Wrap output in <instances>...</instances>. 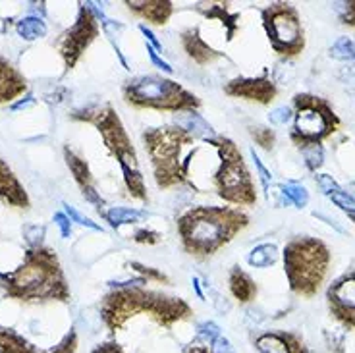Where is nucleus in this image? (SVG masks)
<instances>
[{"instance_id": "1", "label": "nucleus", "mask_w": 355, "mask_h": 353, "mask_svg": "<svg viewBox=\"0 0 355 353\" xmlns=\"http://www.w3.org/2000/svg\"><path fill=\"white\" fill-rule=\"evenodd\" d=\"M101 320L108 334H120L128 322L137 317L149 318L157 327L172 330L178 322L193 318V307L180 295L151 290L147 286H125L112 288L98 303Z\"/></svg>"}, {"instance_id": "2", "label": "nucleus", "mask_w": 355, "mask_h": 353, "mask_svg": "<svg viewBox=\"0 0 355 353\" xmlns=\"http://www.w3.org/2000/svg\"><path fill=\"white\" fill-rule=\"evenodd\" d=\"M249 214L230 205H193L176 218L178 238L184 253L207 261L248 228Z\"/></svg>"}, {"instance_id": "3", "label": "nucleus", "mask_w": 355, "mask_h": 353, "mask_svg": "<svg viewBox=\"0 0 355 353\" xmlns=\"http://www.w3.org/2000/svg\"><path fill=\"white\" fill-rule=\"evenodd\" d=\"M0 288L10 300L24 303H68L71 298L60 259L51 248H27L18 268L0 273Z\"/></svg>"}, {"instance_id": "4", "label": "nucleus", "mask_w": 355, "mask_h": 353, "mask_svg": "<svg viewBox=\"0 0 355 353\" xmlns=\"http://www.w3.org/2000/svg\"><path fill=\"white\" fill-rule=\"evenodd\" d=\"M141 139L157 187L162 191L182 186L191 189V164L201 147L199 139L176 124L145 128Z\"/></svg>"}, {"instance_id": "5", "label": "nucleus", "mask_w": 355, "mask_h": 353, "mask_svg": "<svg viewBox=\"0 0 355 353\" xmlns=\"http://www.w3.org/2000/svg\"><path fill=\"white\" fill-rule=\"evenodd\" d=\"M70 118L76 122H85V124L97 128L98 135H101L108 153L118 160V166L122 170V178H124V186L128 193L132 195V199L147 203L149 195H147V186H145L141 168H139L137 150L133 147L132 137H130V133L125 130L124 122H122L120 114L116 112L114 106L110 103L85 106L80 110H73Z\"/></svg>"}, {"instance_id": "6", "label": "nucleus", "mask_w": 355, "mask_h": 353, "mask_svg": "<svg viewBox=\"0 0 355 353\" xmlns=\"http://www.w3.org/2000/svg\"><path fill=\"white\" fill-rule=\"evenodd\" d=\"M282 261L290 291L297 298L311 300L319 293L329 276L332 253L322 239L295 236L284 246Z\"/></svg>"}, {"instance_id": "7", "label": "nucleus", "mask_w": 355, "mask_h": 353, "mask_svg": "<svg viewBox=\"0 0 355 353\" xmlns=\"http://www.w3.org/2000/svg\"><path fill=\"white\" fill-rule=\"evenodd\" d=\"M207 141L218 157L213 174L214 193L230 207H253L257 203V187L240 147L226 135H216Z\"/></svg>"}, {"instance_id": "8", "label": "nucleus", "mask_w": 355, "mask_h": 353, "mask_svg": "<svg viewBox=\"0 0 355 353\" xmlns=\"http://www.w3.org/2000/svg\"><path fill=\"white\" fill-rule=\"evenodd\" d=\"M125 105L157 112H197L201 98L182 83L164 76H135L122 83Z\"/></svg>"}, {"instance_id": "9", "label": "nucleus", "mask_w": 355, "mask_h": 353, "mask_svg": "<svg viewBox=\"0 0 355 353\" xmlns=\"http://www.w3.org/2000/svg\"><path fill=\"white\" fill-rule=\"evenodd\" d=\"M340 118L327 98L297 93L293 97V126L290 139L302 150L311 145H322L340 130Z\"/></svg>"}, {"instance_id": "10", "label": "nucleus", "mask_w": 355, "mask_h": 353, "mask_svg": "<svg viewBox=\"0 0 355 353\" xmlns=\"http://www.w3.org/2000/svg\"><path fill=\"white\" fill-rule=\"evenodd\" d=\"M261 21L266 39L280 58L293 60L305 49L302 16L290 2H272L261 10Z\"/></svg>"}, {"instance_id": "11", "label": "nucleus", "mask_w": 355, "mask_h": 353, "mask_svg": "<svg viewBox=\"0 0 355 353\" xmlns=\"http://www.w3.org/2000/svg\"><path fill=\"white\" fill-rule=\"evenodd\" d=\"M101 29H103V26H101V19L95 14L93 6L81 2L78 6L76 21L56 41V49L62 56L66 74L76 68V64L80 62V58L85 54V51L101 35Z\"/></svg>"}, {"instance_id": "12", "label": "nucleus", "mask_w": 355, "mask_h": 353, "mask_svg": "<svg viewBox=\"0 0 355 353\" xmlns=\"http://www.w3.org/2000/svg\"><path fill=\"white\" fill-rule=\"evenodd\" d=\"M330 317L346 330H355V268L338 276L327 290Z\"/></svg>"}, {"instance_id": "13", "label": "nucleus", "mask_w": 355, "mask_h": 353, "mask_svg": "<svg viewBox=\"0 0 355 353\" xmlns=\"http://www.w3.org/2000/svg\"><path fill=\"white\" fill-rule=\"evenodd\" d=\"M224 93L228 97L243 98L249 103H257V105H270L278 97V85L266 74L257 76V78H234L224 85Z\"/></svg>"}, {"instance_id": "14", "label": "nucleus", "mask_w": 355, "mask_h": 353, "mask_svg": "<svg viewBox=\"0 0 355 353\" xmlns=\"http://www.w3.org/2000/svg\"><path fill=\"white\" fill-rule=\"evenodd\" d=\"M257 353H309L302 334L292 330H263L253 336Z\"/></svg>"}, {"instance_id": "15", "label": "nucleus", "mask_w": 355, "mask_h": 353, "mask_svg": "<svg viewBox=\"0 0 355 353\" xmlns=\"http://www.w3.org/2000/svg\"><path fill=\"white\" fill-rule=\"evenodd\" d=\"M64 159H66V164L70 168L71 176L76 180V184L80 186L81 195L85 197V201H89L91 205H95L98 209V214L105 211V199L101 197V193L95 187V180H93V174L89 170V164L85 160L81 159L80 155L76 150H71L70 147H64Z\"/></svg>"}, {"instance_id": "16", "label": "nucleus", "mask_w": 355, "mask_h": 353, "mask_svg": "<svg viewBox=\"0 0 355 353\" xmlns=\"http://www.w3.org/2000/svg\"><path fill=\"white\" fill-rule=\"evenodd\" d=\"M180 43H182L184 53L201 68L214 64L216 60L226 56L220 51H216L213 44H209V41L201 35V27L199 26L186 27L184 31H180Z\"/></svg>"}, {"instance_id": "17", "label": "nucleus", "mask_w": 355, "mask_h": 353, "mask_svg": "<svg viewBox=\"0 0 355 353\" xmlns=\"http://www.w3.org/2000/svg\"><path fill=\"white\" fill-rule=\"evenodd\" d=\"M124 6L135 18L147 21L149 26H166L174 16V2L170 0H125Z\"/></svg>"}, {"instance_id": "18", "label": "nucleus", "mask_w": 355, "mask_h": 353, "mask_svg": "<svg viewBox=\"0 0 355 353\" xmlns=\"http://www.w3.org/2000/svg\"><path fill=\"white\" fill-rule=\"evenodd\" d=\"M27 91V80L24 74L10 62L8 58L0 56V105L12 103Z\"/></svg>"}, {"instance_id": "19", "label": "nucleus", "mask_w": 355, "mask_h": 353, "mask_svg": "<svg viewBox=\"0 0 355 353\" xmlns=\"http://www.w3.org/2000/svg\"><path fill=\"white\" fill-rule=\"evenodd\" d=\"M0 199H4L10 207L16 209H29V195L19 184L18 176L12 172V168L0 159Z\"/></svg>"}, {"instance_id": "20", "label": "nucleus", "mask_w": 355, "mask_h": 353, "mask_svg": "<svg viewBox=\"0 0 355 353\" xmlns=\"http://www.w3.org/2000/svg\"><path fill=\"white\" fill-rule=\"evenodd\" d=\"M228 290L232 298L238 301L240 305H249L257 300V282L253 280V276L243 270L240 265H234L228 273Z\"/></svg>"}, {"instance_id": "21", "label": "nucleus", "mask_w": 355, "mask_h": 353, "mask_svg": "<svg viewBox=\"0 0 355 353\" xmlns=\"http://www.w3.org/2000/svg\"><path fill=\"white\" fill-rule=\"evenodd\" d=\"M196 10L199 14H203L207 19H218L226 31V41H232L238 27H240V14L230 12L226 4L220 2H211V4H197Z\"/></svg>"}, {"instance_id": "22", "label": "nucleus", "mask_w": 355, "mask_h": 353, "mask_svg": "<svg viewBox=\"0 0 355 353\" xmlns=\"http://www.w3.org/2000/svg\"><path fill=\"white\" fill-rule=\"evenodd\" d=\"M174 124L184 128L186 132L191 133L199 141H207V139L216 137L213 126L209 124L199 112H178V114H174Z\"/></svg>"}, {"instance_id": "23", "label": "nucleus", "mask_w": 355, "mask_h": 353, "mask_svg": "<svg viewBox=\"0 0 355 353\" xmlns=\"http://www.w3.org/2000/svg\"><path fill=\"white\" fill-rule=\"evenodd\" d=\"M0 353H41V350L14 328L0 327Z\"/></svg>"}, {"instance_id": "24", "label": "nucleus", "mask_w": 355, "mask_h": 353, "mask_svg": "<svg viewBox=\"0 0 355 353\" xmlns=\"http://www.w3.org/2000/svg\"><path fill=\"white\" fill-rule=\"evenodd\" d=\"M101 216L110 224V228L120 230L125 224H137L143 218H147V212L132 207H110L101 212Z\"/></svg>"}, {"instance_id": "25", "label": "nucleus", "mask_w": 355, "mask_h": 353, "mask_svg": "<svg viewBox=\"0 0 355 353\" xmlns=\"http://www.w3.org/2000/svg\"><path fill=\"white\" fill-rule=\"evenodd\" d=\"M278 261V248L275 243H261L249 251L248 263L253 268H268Z\"/></svg>"}, {"instance_id": "26", "label": "nucleus", "mask_w": 355, "mask_h": 353, "mask_svg": "<svg viewBox=\"0 0 355 353\" xmlns=\"http://www.w3.org/2000/svg\"><path fill=\"white\" fill-rule=\"evenodd\" d=\"M16 33H18L24 41H37L46 35V24L43 18L37 16H26L16 21Z\"/></svg>"}, {"instance_id": "27", "label": "nucleus", "mask_w": 355, "mask_h": 353, "mask_svg": "<svg viewBox=\"0 0 355 353\" xmlns=\"http://www.w3.org/2000/svg\"><path fill=\"white\" fill-rule=\"evenodd\" d=\"M220 327L214 322V320H203L196 327V338H193V344L201 345H211L216 342V338H220Z\"/></svg>"}, {"instance_id": "28", "label": "nucleus", "mask_w": 355, "mask_h": 353, "mask_svg": "<svg viewBox=\"0 0 355 353\" xmlns=\"http://www.w3.org/2000/svg\"><path fill=\"white\" fill-rule=\"evenodd\" d=\"M280 187H282V193L286 195V199L290 201V205L297 207V209L307 207V203H309V191L302 184H297V182H286Z\"/></svg>"}, {"instance_id": "29", "label": "nucleus", "mask_w": 355, "mask_h": 353, "mask_svg": "<svg viewBox=\"0 0 355 353\" xmlns=\"http://www.w3.org/2000/svg\"><path fill=\"white\" fill-rule=\"evenodd\" d=\"M330 56L340 62H354L355 60V43L349 37H340L330 46Z\"/></svg>"}, {"instance_id": "30", "label": "nucleus", "mask_w": 355, "mask_h": 353, "mask_svg": "<svg viewBox=\"0 0 355 353\" xmlns=\"http://www.w3.org/2000/svg\"><path fill=\"white\" fill-rule=\"evenodd\" d=\"M128 268H132L133 273L137 274V276H141L143 280H147V282H159V284H170V278L166 274L159 270V268H153V266H147L139 263V261H132V263H128Z\"/></svg>"}, {"instance_id": "31", "label": "nucleus", "mask_w": 355, "mask_h": 353, "mask_svg": "<svg viewBox=\"0 0 355 353\" xmlns=\"http://www.w3.org/2000/svg\"><path fill=\"white\" fill-rule=\"evenodd\" d=\"M249 135L251 139L257 143L261 149L272 150L276 145V133L275 130L266 128V126H251L249 128Z\"/></svg>"}, {"instance_id": "32", "label": "nucleus", "mask_w": 355, "mask_h": 353, "mask_svg": "<svg viewBox=\"0 0 355 353\" xmlns=\"http://www.w3.org/2000/svg\"><path fill=\"white\" fill-rule=\"evenodd\" d=\"M303 159H305V166L309 168L311 172H317L322 164H324V149L322 145H311L302 149Z\"/></svg>"}, {"instance_id": "33", "label": "nucleus", "mask_w": 355, "mask_h": 353, "mask_svg": "<svg viewBox=\"0 0 355 353\" xmlns=\"http://www.w3.org/2000/svg\"><path fill=\"white\" fill-rule=\"evenodd\" d=\"M78 350H80V336L76 332V328H71L53 350H49V353H78Z\"/></svg>"}, {"instance_id": "34", "label": "nucleus", "mask_w": 355, "mask_h": 353, "mask_svg": "<svg viewBox=\"0 0 355 353\" xmlns=\"http://www.w3.org/2000/svg\"><path fill=\"white\" fill-rule=\"evenodd\" d=\"M62 207H64V212L68 214V218H70L71 222H76V224H80V226H85V228L89 230H95V232H103V228L98 226L97 222H93L89 216L81 214L76 207H71V205L68 203H62Z\"/></svg>"}, {"instance_id": "35", "label": "nucleus", "mask_w": 355, "mask_h": 353, "mask_svg": "<svg viewBox=\"0 0 355 353\" xmlns=\"http://www.w3.org/2000/svg\"><path fill=\"white\" fill-rule=\"evenodd\" d=\"M334 10L338 12V18L344 26L355 27V0L338 2V4H334Z\"/></svg>"}, {"instance_id": "36", "label": "nucleus", "mask_w": 355, "mask_h": 353, "mask_svg": "<svg viewBox=\"0 0 355 353\" xmlns=\"http://www.w3.org/2000/svg\"><path fill=\"white\" fill-rule=\"evenodd\" d=\"M24 239H26L29 248H41L44 239V226H39V224L24 226Z\"/></svg>"}, {"instance_id": "37", "label": "nucleus", "mask_w": 355, "mask_h": 353, "mask_svg": "<svg viewBox=\"0 0 355 353\" xmlns=\"http://www.w3.org/2000/svg\"><path fill=\"white\" fill-rule=\"evenodd\" d=\"M249 153H251V159H253L255 168H257V174H259V180H261V186H263V191L268 195L270 193V187H272V174L266 170V166L263 164V160L259 159V155L255 153V149H251Z\"/></svg>"}, {"instance_id": "38", "label": "nucleus", "mask_w": 355, "mask_h": 353, "mask_svg": "<svg viewBox=\"0 0 355 353\" xmlns=\"http://www.w3.org/2000/svg\"><path fill=\"white\" fill-rule=\"evenodd\" d=\"M329 199L332 203L340 207L342 211L346 212H355V197L349 191H344V189H338L334 193L329 195Z\"/></svg>"}, {"instance_id": "39", "label": "nucleus", "mask_w": 355, "mask_h": 353, "mask_svg": "<svg viewBox=\"0 0 355 353\" xmlns=\"http://www.w3.org/2000/svg\"><path fill=\"white\" fill-rule=\"evenodd\" d=\"M268 120L275 126H286L290 120H293V110L290 106H278L275 110H270Z\"/></svg>"}, {"instance_id": "40", "label": "nucleus", "mask_w": 355, "mask_h": 353, "mask_svg": "<svg viewBox=\"0 0 355 353\" xmlns=\"http://www.w3.org/2000/svg\"><path fill=\"white\" fill-rule=\"evenodd\" d=\"M203 286L207 288V291H209V300H211V303H213L214 307H216V311H220V313H228L232 307L230 301L226 300L220 291H216L214 288H211V284L203 282Z\"/></svg>"}, {"instance_id": "41", "label": "nucleus", "mask_w": 355, "mask_h": 353, "mask_svg": "<svg viewBox=\"0 0 355 353\" xmlns=\"http://www.w3.org/2000/svg\"><path fill=\"white\" fill-rule=\"evenodd\" d=\"M133 241H137V243H149V246H153V243H159L160 241V234L149 228L137 230V232L133 234Z\"/></svg>"}, {"instance_id": "42", "label": "nucleus", "mask_w": 355, "mask_h": 353, "mask_svg": "<svg viewBox=\"0 0 355 353\" xmlns=\"http://www.w3.org/2000/svg\"><path fill=\"white\" fill-rule=\"evenodd\" d=\"M317 184H319V187L322 189V193L324 195H330L334 193V191H338V189H342V187L338 186L336 180L332 176H329V174H317Z\"/></svg>"}, {"instance_id": "43", "label": "nucleus", "mask_w": 355, "mask_h": 353, "mask_svg": "<svg viewBox=\"0 0 355 353\" xmlns=\"http://www.w3.org/2000/svg\"><path fill=\"white\" fill-rule=\"evenodd\" d=\"M139 31H141L143 37H145V43L149 44L151 49H155L157 53H164V46H162V43L157 39V35L153 33L149 27L145 26V24H139Z\"/></svg>"}, {"instance_id": "44", "label": "nucleus", "mask_w": 355, "mask_h": 353, "mask_svg": "<svg viewBox=\"0 0 355 353\" xmlns=\"http://www.w3.org/2000/svg\"><path fill=\"white\" fill-rule=\"evenodd\" d=\"M54 222H56V226L60 228V234H62L64 239H68L71 236V221L68 218V214L66 212H56L54 214Z\"/></svg>"}, {"instance_id": "45", "label": "nucleus", "mask_w": 355, "mask_h": 353, "mask_svg": "<svg viewBox=\"0 0 355 353\" xmlns=\"http://www.w3.org/2000/svg\"><path fill=\"white\" fill-rule=\"evenodd\" d=\"M147 54H149L151 62L155 64V68H159V70L164 71V74H174V68H172L166 60H162V58L159 56V53H157L155 49H151L149 44H147Z\"/></svg>"}, {"instance_id": "46", "label": "nucleus", "mask_w": 355, "mask_h": 353, "mask_svg": "<svg viewBox=\"0 0 355 353\" xmlns=\"http://www.w3.org/2000/svg\"><path fill=\"white\" fill-rule=\"evenodd\" d=\"M91 353H125L122 344H118L116 340H108V342H103V344H97Z\"/></svg>"}, {"instance_id": "47", "label": "nucleus", "mask_w": 355, "mask_h": 353, "mask_svg": "<svg viewBox=\"0 0 355 353\" xmlns=\"http://www.w3.org/2000/svg\"><path fill=\"white\" fill-rule=\"evenodd\" d=\"M211 350H213V353H236L234 345H232V342L226 338V336L216 338V342L211 345Z\"/></svg>"}, {"instance_id": "48", "label": "nucleus", "mask_w": 355, "mask_h": 353, "mask_svg": "<svg viewBox=\"0 0 355 353\" xmlns=\"http://www.w3.org/2000/svg\"><path fill=\"white\" fill-rule=\"evenodd\" d=\"M35 105V97L33 95H27L26 98H21V101H18V103H14V105H10V110H26V108H29V106Z\"/></svg>"}, {"instance_id": "49", "label": "nucleus", "mask_w": 355, "mask_h": 353, "mask_svg": "<svg viewBox=\"0 0 355 353\" xmlns=\"http://www.w3.org/2000/svg\"><path fill=\"white\" fill-rule=\"evenodd\" d=\"M182 353H213V350L209 347V345H201V344H191L186 345L184 350H182Z\"/></svg>"}, {"instance_id": "50", "label": "nucleus", "mask_w": 355, "mask_h": 353, "mask_svg": "<svg viewBox=\"0 0 355 353\" xmlns=\"http://www.w3.org/2000/svg\"><path fill=\"white\" fill-rule=\"evenodd\" d=\"M193 290H196V293H197V298H199V300H207V295H205L203 293V290H201V282H199V278H193Z\"/></svg>"}, {"instance_id": "51", "label": "nucleus", "mask_w": 355, "mask_h": 353, "mask_svg": "<svg viewBox=\"0 0 355 353\" xmlns=\"http://www.w3.org/2000/svg\"><path fill=\"white\" fill-rule=\"evenodd\" d=\"M6 31H8V21L0 18V33H6Z\"/></svg>"}, {"instance_id": "52", "label": "nucleus", "mask_w": 355, "mask_h": 353, "mask_svg": "<svg viewBox=\"0 0 355 353\" xmlns=\"http://www.w3.org/2000/svg\"><path fill=\"white\" fill-rule=\"evenodd\" d=\"M347 216H349V218H352V222L355 224V212H347Z\"/></svg>"}]
</instances>
